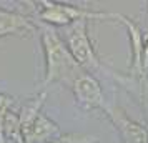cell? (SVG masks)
Masks as SVG:
<instances>
[{
    "label": "cell",
    "instance_id": "cell-12",
    "mask_svg": "<svg viewBox=\"0 0 148 143\" xmlns=\"http://www.w3.org/2000/svg\"><path fill=\"white\" fill-rule=\"evenodd\" d=\"M15 100L14 96H10L8 93H3V92H0V130H2V123L5 120V116L10 110L15 108Z\"/></svg>",
    "mask_w": 148,
    "mask_h": 143
},
{
    "label": "cell",
    "instance_id": "cell-6",
    "mask_svg": "<svg viewBox=\"0 0 148 143\" xmlns=\"http://www.w3.org/2000/svg\"><path fill=\"white\" fill-rule=\"evenodd\" d=\"M115 22L121 23L128 34V40H130V73L128 75L133 78H140V77H147L143 73V67H141V55H143V32H141L140 25L123 14H116L115 12Z\"/></svg>",
    "mask_w": 148,
    "mask_h": 143
},
{
    "label": "cell",
    "instance_id": "cell-7",
    "mask_svg": "<svg viewBox=\"0 0 148 143\" xmlns=\"http://www.w3.org/2000/svg\"><path fill=\"white\" fill-rule=\"evenodd\" d=\"M37 32L34 17L0 7V38L8 35H30Z\"/></svg>",
    "mask_w": 148,
    "mask_h": 143
},
{
    "label": "cell",
    "instance_id": "cell-14",
    "mask_svg": "<svg viewBox=\"0 0 148 143\" xmlns=\"http://www.w3.org/2000/svg\"><path fill=\"white\" fill-rule=\"evenodd\" d=\"M147 8H148V3H147Z\"/></svg>",
    "mask_w": 148,
    "mask_h": 143
},
{
    "label": "cell",
    "instance_id": "cell-5",
    "mask_svg": "<svg viewBox=\"0 0 148 143\" xmlns=\"http://www.w3.org/2000/svg\"><path fill=\"white\" fill-rule=\"evenodd\" d=\"M105 115L112 122L115 130L118 131L121 143H148V130L143 123L133 120L127 115V112L118 105L108 103L105 108Z\"/></svg>",
    "mask_w": 148,
    "mask_h": 143
},
{
    "label": "cell",
    "instance_id": "cell-11",
    "mask_svg": "<svg viewBox=\"0 0 148 143\" xmlns=\"http://www.w3.org/2000/svg\"><path fill=\"white\" fill-rule=\"evenodd\" d=\"M52 143H100V138L90 133H62Z\"/></svg>",
    "mask_w": 148,
    "mask_h": 143
},
{
    "label": "cell",
    "instance_id": "cell-9",
    "mask_svg": "<svg viewBox=\"0 0 148 143\" xmlns=\"http://www.w3.org/2000/svg\"><path fill=\"white\" fill-rule=\"evenodd\" d=\"M45 98H47V92H40L38 95L32 96V98H28L27 102L22 103L20 110H18V120H20V127H22V135L34 125L37 116L42 113V107L45 103Z\"/></svg>",
    "mask_w": 148,
    "mask_h": 143
},
{
    "label": "cell",
    "instance_id": "cell-4",
    "mask_svg": "<svg viewBox=\"0 0 148 143\" xmlns=\"http://www.w3.org/2000/svg\"><path fill=\"white\" fill-rule=\"evenodd\" d=\"M70 88L73 92L75 103L85 112H92V110H101L105 112L107 108V100L101 92V85L97 80V77L92 73L83 72L73 80L70 85Z\"/></svg>",
    "mask_w": 148,
    "mask_h": 143
},
{
    "label": "cell",
    "instance_id": "cell-8",
    "mask_svg": "<svg viewBox=\"0 0 148 143\" xmlns=\"http://www.w3.org/2000/svg\"><path fill=\"white\" fill-rule=\"evenodd\" d=\"M62 135V130L57 123L48 118L45 113H40L37 116L34 125L23 133L25 143H52Z\"/></svg>",
    "mask_w": 148,
    "mask_h": 143
},
{
    "label": "cell",
    "instance_id": "cell-10",
    "mask_svg": "<svg viewBox=\"0 0 148 143\" xmlns=\"http://www.w3.org/2000/svg\"><path fill=\"white\" fill-rule=\"evenodd\" d=\"M113 78L120 83L121 87L133 93L138 102L141 103V108L147 113L148 116V77H140V78H133L130 75H118V73H113Z\"/></svg>",
    "mask_w": 148,
    "mask_h": 143
},
{
    "label": "cell",
    "instance_id": "cell-3",
    "mask_svg": "<svg viewBox=\"0 0 148 143\" xmlns=\"http://www.w3.org/2000/svg\"><path fill=\"white\" fill-rule=\"evenodd\" d=\"M62 38L67 45L68 52L72 53L75 62L80 65L87 73H98L103 72L107 75L113 77L115 72H112L110 68L101 62V58L97 53L93 42L90 38L88 34V22L87 20H78L63 28V35Z\"/></svg>",
    "mask_w": 148,
    "mask_h": 143
},
{
    "label": "cell",
    "instance_id": "cell-2",
    "mask_svg": "<svg viewBox=\"0 0 148 143\" xmlns=\"http://www.w3.org/2000/svg\"><path fill=\"white\" fill-rule=\"evenodd\" d=\"M35 7V14L40 23L48 27H68L78 20H113L115 12H100V10H90L87 7L62 3L53 0H38V2H28Z\"/></svg>",
    "mask_w": 148,
    "mask_h": 143
},
{
    "label": "cell",
    "instance_id": "cell-13",
    "mask_svg": "<svg viewBox=\"0 0 148 143\" xmlns=\"http://www.w3.org/2000/svg\"><path fill=\"white\" fill-rule=\"evenodd\" d=\"M141 67H143V73L148 77V37L145 38L143 43V55H141Z\"/></svg>",
    "mask_w": 148,
    "mask_h": 143
},
{
    "label": "cell",
    "instance_id": "cell-1",
    "mask_svg": "<svg viewBox=\"0 0 148 143\" xmlns=\"http://www.w3.org/2000/svg\"><path fill=\"white\" fill-rule=\"evenodd\" d=\"M37 30L40 32V43L45 58V75L42 87H47L55 82H65L70 87L75 78L82 75L85 70L75 62L62 35L53 27L37 22Z\"/></svg>",
    "mask_w": 148,
    "mask_h": 143
}]
</instances>
